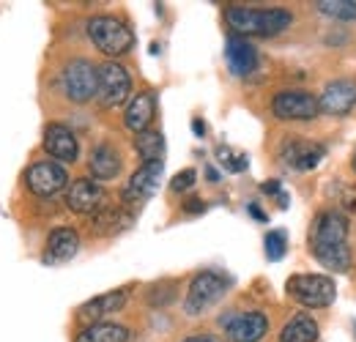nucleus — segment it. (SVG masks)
Here are the masks:
<instances>
[{"label":"nucleus","instance_id":"19","mask_svg":"<svg viewBox=\"0 0 356 342\" xmlns=\"http://www.w3.org/2000/svg\"><path fill=\"white\" fill-rule=\"evenodd\" d=\"M154 113H156V96L151 90H140L127 107L124 124L134 134H143V131H148V124L154 121Z\"/></svg>","mask_w":356,"mask_h":342},{"label":"nucleus","instance_id":"8","mask_svg":"<svg viewBox=\"0 0 356 342\" xmlns=\"http://www.w3.org/2000/svg\"><path fill=\"white\" fill-rule=\"evenodd\" d=\"M271 113L280 121H312L321 107L310 90H280L271 99Z\"/></svg>","mask_w":356,"mask_h":342},{"label":"nucleus","instance_id":"10","mask_svg":"<svg viewBox=\"0 0 356 342\" xmlns=\"http://www.w3.org/2000/svg\"><path fill=\"white\" fill-rule=\"evenodd\" d=\"M25 184L33 195L39 197H52L60 189L69 186V172L63 170L58 162H36L31 170L25 172Z\"/></svg>","mask_w":356,"mask_h":342},{"label":"nucleus","instance_id":"20","mask_svg":"<svg viewBox=\"0 0 356 342\" xmlns=\"http://www.w3.org/2000/svg\"><path fill=\"white\" fill-rule=\"evenodd\" d=\"M88 168H90V175L96 181H110V178H115L121 172V154L113 145L102 142V145L93 148V154H90L88 159Z\"/></svg>","mask_w":356,"mask_h":342},{"label":"nucleus","instance_id":"11","mask_svg":"<svg viewBox=\"0 0 356 342\" xmlns=\"http://www.w3.org/2000/svg\"><path fill=\"white\" fill-rule=\"evenodd\" d=\"M66 206L74 214H96V211H102L107 206V195L96 181L77 178L66 189Z\"/></svg>","mask_w":356,"mask_h":342},{"label":"nucleus","instance_id":"13","mask_svg":"<svg viewBox=\"0 0 356 342\" xmlns=\"http://www.w3.org/2000/svg\"><path fill=\"white\" fill-rule=\"evenodd\" d=\"M162 172H165V165H162V162L143 165L137 172H132L129 184H127L124 192H121L124 203H145L148 197H154V192H156L159 184H162Z\"/></svg>","mask_w":356,"mask_h":342},{"label":"nucleus","instance_id":"34","mask_svg":"<svg viewBox=\"0 0 356 342\" xmlns=\"http://www.w3.org/2000/svg\"><path fill=\"white\" fill-rule=\"evenodd\" d=\"M250 214L255 216V219H261V222H266V214H264V211H261L258 206H250Z\"/></svg>","mask_w":356,"mask_h":342},{"label":"nucleus","instance_id":"2","mask_svg":"<svg viewBox=\"0 0 356 342\" xmlns=\"http://www.w3.org/2000/svg\"><path fill=\"white\" fill-rule=\"evenodd\" d=\"M227 25L236 31V36H277L291 28L293 14L285 8H244L233 6L225 11Z\"/></svg>","mask_w":356,"mask_h":342},{"label":"nucleus","instance_id":"35","mask_svg":"<svg viewBox=\"0 0 356 342\" xmlns=\"http://www.w3.org/2000/svg\"><path fill=\"white\" fill-rule=\"evenodd\" d=\"M351 168H354V172H356V154H354V159H351Z\"/></svg>","mask_w":356,"mask_h":342},{"label":"nucleus","instance_id":"5","mask_svg":"<svg viewBox=\"0 0 356 342\" xmlns=\"http://www.w3.org/2000/svg\"><path fill=\"white\" fill-rule=\"evenodd\" d=\"M288 296L310 309H323L337 296V285L326 274H293L285 285Z\"/></svg>","mask_w":356,"mask_h":342},{"label":"nucleus","instance_id":"22","mask_svg":"<svg viewBox=\"0 0 356 342\" xmlns=\"http://www.w3.org/2000/svg\"><path fill=\"white\" fill-rule=\"evenodd\" d=\"M318 340V323L312 320L310 315H293L288 323H285V329H282V334H280V342H315Z\"/></svg>","mask_w":356,"mask_h":342},{"label":"nucleus","instance_id":"24","mask_svg":"<svg viewBox=\"0 0 356 342\" xmlns=\"http://www.w3.org/2000/svg\"><path fill=\"white\" fill-rule=\"evenodd\" d=\"M315 8L332 19H340V22L356 19V0H318Z\"/></svg>","mask_w":356,"mask_h":342},{"label":"nucleus","instance_id":"25","mask_svg":"<svg viewBox=\"0 0 356 342\" xmlns=\"http://www.w3.org/2000/svg\"><path fill=\"white\" fill-rule=\"evenodd\" d=\"M127 222H129V219L121 214L118 209L104 206L102 211L93 214V230H96V233H115V230H121Z\"/></svg>","mask_w":356,"mask_h":342},{"label":"nucleus","instance_id":"27","mask_svg":"<svg viewBox=\"0 0 356 342\" xmlns=\"http://www.w3.org/2000/svg\"><path fill=\"white\" fill-rule=\"evenodd\" d=\"M266 257L268 260H282L285 257V247H288V238H285V233L282 230H271V233H266Z\"/></svg>","mask_w":356,"mask_h":342},{"label":"nucleus","instance_id":"29","mask_svg":"<svg viewBox=\"0 0 356 342\" xmlns=\"http://www.w3.org/2000/svg\"><path fill=\"white\" fill-rule=\"evenodd\" d=\"M203 211H206V200H200V197L184 200V214H203Z\"/></svg>","mask_w":356,"mask_h":342},{"label":"nucleus","instance_id":"31","mask_svg":"<svg viewBox=\"0 0 356 342\" xmlns=\"http://www.w3.org/2000/svg\"><path fill=\"white\" fill-rule=\"evenodd\" d=\"M181 342H220V340H214V337H203V334H195V337H186V340H181Z\"/></svg>","mask_w":356,"mask_h":342},{"label":"nucleus","instance_id":"28","mask_svg":"<svg viewBox=\"0 0 356 342\" xmlns=\"http://www.w3.org/2000/svg\"><path fill=\"white\" fill-rule=\"evenodd\" d=\"M195 181H197V172L192 170V168H186V170H181V172L173 175L170 189H173V192H186V189H192V186H195Z\"/></svg>","mask_w":356,"mask_h":342},{"label":"nucleus","instance_id":"4","mask_svg":"<svg viewBox=\"0 0 356 342\" xmlns=\"http://www.w3.org/2000/svg\"><path fill=\"white\" fill-rule=\"evenodd\" d=\"M227 288H230V279L222 271H200L189 282V291H186V299H184V312L192 315V318L206 315L211 307H217L225 299Z\"/></svg>","mask_w":356,"mask_h":342},{"label":"nucleus","instance_id":"18","mask_svg":"<svg viewBox=\"0 0 356 342\" xmlns=\"http://www.w3.org/2000/svg\"><path fill=\"white\" fill-rule=\"evenodd\" d=\"M77 250H80V236H77V230H72V227H58V230H52L49 236H47V247H44V260L47 266H60V263H69L72 257L77 255Z\"/></svg>","mask_w":356,"mask_h":342},{"label":"nucleus","instance_id":"3","mask_svg":"<svg viewBox=\"0 0 356 342\" xmlns=\"http://www.w3.org/2000/svg\"><path fill=\"white\" fill-rule=\"evenodd\" d=\"M88 36L90 42L96 44V49L107 58H118V55H127L134 47V33L132 28L113 17V14H99V17H90L88 19Z\"/></svg>","mask_w":356,"mask_h":342},{"label":"nucleus","instance_id":"32","mask_svg":"<svg viewBox=\"0 0 356 342\" xmlns=\"http://www.w3.org/2000/svg\"><path fill=\"white\" fill-rule=\"evenodd\" d=\"M192 129H195V134H197V137H203V134H206V124H203V121H192Z\"/></svg>","mask_w":356,"mask_h":342},{"label":"nucleus","instance_id":"12","mask_svg":"<svg viewBox=\"0 0 356 342\" xmlns=\"http://www.w3.org/2000/svg\"><path fill=\"white\" fill-rule=\"evenodd\" d=\"M318 107L326 115H348L356 107V80L343 77V80H332L329 86H323V93L318 96Z\"/></svg>","mask_w":356,"mask_h":342},{"label":"nucleus","instance_id":"15","mask_svg":"<svg viewBox=\"0 0 356 342\" xmlns=\"http://www.w3.org/2000/svg\"><path fill=\"white\" fill-rule=\"evenodd\" d=\"M42 145H44L47 154L52 159H58V162H77V156H80V145H77L74 131L69 127H63V124H49L44 129Z\"/></svg>","mask_w":356,"mask_h":342},{"label":"nucleus","instance_id":"14","mask_svg":"<svg viewBox=\"0 0 356 342\" xmlns=\"http://www.w3.org/2000/svg\"><path fill=\"white\" fill-rule=\"evenodd\" d=\"M323 154H326L323 145L310 142V140H302V137L285 140V145H282V151H280L282 162H285L291 170H299V172H307V170H312V168H318L321 159H323Z\"/></svg>","mask_w":356,"mask_h":342},{"label":"nucleus","instance_id":"9","mask_svg":"<svg viewBox=\"0 0 356 342\" xmlns=\"http://www.w3.org/2000/svg\"><path fill=\"white\" fill-rule=\"evenodd\" d=\"M222 329L230 342H261L268 334V318L258 309L230 312L222 318Z\"/></svg>","mask_w":356,"mask_h":342},{"label":"nucleus","instance_id":"16","mask_svg":"<svg viewBox=\"0 0 356 342\" xmlns=\"http://www.w3.org/2000/svg\"><path fill=\"white\" fill-rule=\"evenodd\" d=\"M225 60H227V66H230V72L236 77H250L258 69V63H261L258 49L247 42L244 36H230L227 39V44H225Z\"/></svg>","mask_w":356,"mask_h":342},{"label":"nucleus","instance_id":"21","mask_svg":"<svg viewBox=\"0 0 356 342\" xmlns=\"http://www.w3.org/2000/svg\"><path fill=\"white\" fill-rule=\"evenodd\" d=\"M129 340V329L118 326V323H90L86 326L74 342H127Z\"/></svg>","mask_w":356,"mask_h":342},{"label":"nucleus","instance_id":"1","mask_svg":"<svg viewBox=\"0 0 356 342\" xmlns=\"http://www.w3.org/2000/svg\"><path fill=\"white\" fill-rule=\"evenodd\" d=\"M310 247L315 260L323 268L346 274L351 268V247H348V219L340 211H323L315 219L310 233Z\"/></svg>","mask_w":356,"mask_h":342},{"label":"nucleus","instance_id":"6","mask_svg":"<svg viewBox=\"0 0 356 342\" xmlns=\"http://www.w3.org/2000/svg\"><path fill=\"white\" fill-rule=\"evenodd\" d=\"M60 86L69 101L74 104H86L96 96V86H99V72L96 66L86 60V58H74L63 66L60 72Z\"/></svg>","mask_w":356,"mask_h":342},{"label":"nucleus","instance_id":"33","mask_svg":"<svg viewBox=\"0 0 356 342\" xmlns=\"http://www.w3.org/2000/svg\"><path fill=\"white\" fill-rule=\"evenodd\" d=\"M206 175H209V181H211V184H220V172L214 170V168H206Z\"/></svg>","mask_w":356,"mask_h":342},{"label":"nucleus","instance_id":"30","mask_svg":"<svg viewBox=\"0 0 356 342\" xmlns=\"http://www.w3.org/2000/svg\"><path fill=\"white\" fill-rule=\"evenodd\" d=\"M264 192H266V195H277V197H280V195H282V184L271 178V181H266V184H264Z\"/></svg>","mask_w":356,"mask_h":342},{"label":"nucleus","instance_id":"26","mask_svg":"<svg viewBox=\"0 0 356 342\" xmlns=\"http://www.w3.org/2000/svg\"><path fill=\"white\" fill-rule=\"evenodd\" d=\"M217 159H220V165H222L227 172H244L247 165H250V159H247L244 154H236V151L227 148V145H220V148H217Z\"/></svg>","mask_w":356,"mask_h":342},{"label":"nucleus","instance_id":"17","mask_svg":"<svg viewBox=\"0 0 356 342\" xmlns=\"http://www.w3.org/2000/svg\"><path fill=\"white\" fill-rule=\"evenodd\" d=\"M129 301V291H107V293H102V296H93L88 299L83 307H80V320L83 323H102L107 315H115V312H121L124 309V304Z\"/></svg>","mask_w":356,"mask_h":342},{"label":"nucleus","instance_id":"7","mask_svg":"<svg viewBox=\"0 0 356 342\" xmlns=\"http://www.w3.org/2000/svg\"><path fill=\"white\" fill-rule=\"evenodd\" d=\"M96 72H99L96 99H99L102 107H118V104H124L129 99V93H132V77H129V72L121 63L107 60Z\"/></svg>","mask_w":356,"mask_h":342},{"label":"nucleus","instance_id":"23","mask_svg":"<svg viewBox=\"0 0 356 342\" xmlns=\"http://www.w3.org/2000/svg\"><path fill=\"white\" fill-rule=\"evenodd\" d=\"M134 151L140 154V159L145 165L162 162V156H165V137L159 131H151L148 129V131H143V134L134 137Z\"/></svg>","mask_w":356,"mask_h":342}]
</instances>
